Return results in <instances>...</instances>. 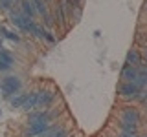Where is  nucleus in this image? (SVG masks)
<instances>
[{
    "label": "nucleus",
    "instance_id": "obj_1",
    "mask_svg": "<svg viewBox=\"0 0 147 137\" xmlns=\"http://www.w3.org/2000/svg\"><path fill=\"white\" fill-rule=\"evenodd\" d=\"M116 119L121 122H127V124H134L138 128H142V124H144V112L136 104H125V106H121L118 110Z\"/></svg>",
    "mask_w": 147,
    "mask_h": 137
},
{
    "label": "nucleus",
    "instance_id": "obj_2",
    "mask_svg": "<svg viewBox=\"0 0 147 137\" xmlns=\"http://www.w3.org/2000/svg\"><path fill=\"white\" fill-rule=\"evenodd\" d=\"M22 91V79L18 75H6L0 79V93L2 99L9 100L13 95L20 93Z\"/></svg>",
    "mask_w": 147,
    "mask_h": 137
},
{
    "label": "nucleus",
    "instance_id": "obj_3",
    "mask_svg": "<svg viewBox=\"0 0 147 137\" xmlns=\"http://www.w3.org/2000/svg\"><path fill=\"white\" fill-rule=\"evenodd\" d=\"M7 20H9V24L15 26L17 29L20 31V33H28V35L31 33V29H33L35 24H37L33 18L24 17V15H22V13L18 11V9H15V7H13L11 11L7 13Z\"/></svg>",
    "mask_w": 147,
    "mask_h": 137
},
{
    "label": "nucleus",
    "instance_id": "obj_4",
    "mask_svg": "<svg viewBox=\"0 0 147 137\" xmlns=\"http://www.w3.org/2000/svg\"><path fill=\"white\" fill-rule=\"evenodd\" d=\"M61 117V108H48V110H35V112L28 113L26 124H33V122H53L55 119Z\"/></svg>",
    "mask_w": 147,
    "mask_h": 137
},
{
    "label": "nucleus",
    "instance_id": "obj_5",
    "mask_svg": "<svg viewBox=\"0 0 147 137\" xmlns=\"http://www.w3.org/2000/svg\"><path fill=\"white\" fill-rule=\"evenodd\" d=\"M142 88L136 82H119L118 86V97L125 104H136V99L140 95Z\"/></svg>",
    "mask_w": 147,
    "mask_h": 137
},
{
    "label": "nucleus",
    "instance_id": "obj_6",
    "mask_svg": "<svg viewBox=\"0 0 147 137\" xmlns=\"http://www.w3.org/2000/svg\"><path fill=\"white\" fill-rule=\"evenodd\" d=\"M50 13H52V17H53L55 26L63 27V29H70V20H68L66 13H64V7H63L61 0H55L53 6L50 7Z\"/></svg>",
    "mask_w": 147,
    "mask_h": 137
},
{
    "label": "nucleus",
    "instance_id": "obj_7",
    "mask_svg": "<svg viewBox=\"0 0 147 137\" xmlns=\"http://www.w3.org/2000/svg\"><path fill=\"white\" fill-rule=\"evenodd\" d=\"M39 93V100H37V110H48L52 108L57 100V93L50 88H39L37 90Z\"/></svg>",
    "mask_w": 147,
    "mask_h": 137
},
{
    "label": "nucleus",
    "instance_id": "obj_8",
    "mask_svg": "<svg viewBox=\"0 0 147 137\" xmlns=\"http://www.w3.org/2000/svg\"><path fill=\"white\" fill-rule=\"evenodd\" d=\"M52 122H33V124H26V128L22 130V137H39L40 134H44L50 128Z\"/></svg>",
    "mask_w": 147,
    "mask_h": 137
},
{
    "label": "nucleus",
    "instance_id": "obj_9",
    "mask_svg": "<svg viewBox=\"0 0 147 137\" xmlns=\"http://www.w3.org/2000/svg\"><path fill=\"white\" fill-rule=\"evenodd\" d=\"M39 137H70V130L63 124V122H55V124H50V128L40 134Z\"/></svg>",
    "mask_w": 147,
    "mask_h": 137
},
{
    "label": "nucleus",
    "instance_id": "obj_10",
    "mask_svg": "<svg viewBox=\"0 0 147 137\" xmlns=\"http://www.w3.org/2000/svg\"><path fill=\"white\" fill-rule=\"evenodd\" d=\"M15 66V57L6 48H0V73H7Z\"/></svg>",
    "mask_w": 147,
    "mask_h": 137
},
{
    "label": "nucleus",
    "instance_id": "obj_11",
    "mask_svg": "<svg viewBox=\"0 0 147 137\" xmlns=\"http://www.w3.org/2000/svg\"><path fill=\"white\" fill-rule=\"evenodd\" d=\"M138 70H140V68H136V66L123 64V66H121V71H119V79H121V82H136V79H138Z\"/></svg>",
    "mask_w": 147,
    "mask_h": 137
},
{
    "label": "nucleus",
    "instance_id": "obj_12",
    "mask_svg": "<svg viewBox=\"0 0 147 137\" xmlns=\"http://www.w3.org/2000/svg\"><path fill=\"white\" fill-rule=\"evenodd\" d=\"M125 64H129V66H136V68H140L142 64H144L142 49H140V48H132V49H129L127 55H125Z\"/></svg>",
    "mask_w": 147,
    "mask_h": 137
},
{
    "label": "nucleus",
    "instance_id": "obj_13",
    "mask_svg": "<svg viewBox=\"0 0 147 137\" xmlns=\"http://www.w3.org/2000/svg\"><path fill=\"white\" fill-rule=\"evenodd\" d=\"M0 37L4 40H9V42H15V44H22V35L18 33L17 29H9L7 26H0Z\"/></svg>",
    "mask_w": 147,
    "mask_h": 137
},
{
    "label": "nucleus",
    "instance_id": "obj_14",
    "mask_svg": "<svg viewBox=\"0 0 147 137\" xmlns=\"http://www.w3.org/2000/svg\"><path fill=\"white\" fill-rule=\"evenodd\" d=\"M37 100H39V93H37V90L28 91V97H26V100H24V104H22L20 110H24L26 113L35 112V110H37Z\"/></svg>",
    "mask_w": 147,
    "mask_h": 137
},
{
    "label": "nucleus",
    "instance_id": "obj_15",
    "mask_svg": "<svg viewBox=\"0 0 147 137\" xmlns=\"http://www.w3.org/2000/svg\"><path fill=\"white\" fill-rule=\"evenodd\" d=\"M17 6H18V11H20L24 17L33 18V20H35L37 13H35V7H33V4H31V0H20Z\"/></svg>",
    "mask_w": 147,
    "mask_h": 137
},
{
    "label": "nucleus",
    "instance_id": "obj_16",
    "mask_svg": "<svg viewBox=\"0 0 147 137\" xmlns=\"http://www.w3.org/2000/svg\"><path fill=\"white\" fill-rule=\"evenodd\" d=\"M31 4H33V7H35L37 17H44V15L50 13V6L44 2V0H31Z\"/></svg>",
    "mask_w": 147,
    "mask_h": 137
},
{
    "label": "nucleus",
    "instance_id": "obj_17",
    "mask_svg": "<svg viewBox=\"0 0 147 137\" xmlns=\"http://www.w3.org/2000/svg\"><path fill=\"white\" fill-rule=\"evenodd\" d=\"M26 97H28V93H17V95H13L7 102H9V106L13 110H20L22 104H24V100H26Z\"/></svg>",
    "mask_w": 147,
    "mask_h": 137
},
{
    "label": "nucleus",
    "instance_id": "obj_18",
    "mask_svg": "<svg viewBox=\"0 0 147 137\" xmlns=\"http://www.w3.org/2000/svg\"><path fill=\"white\" fill-rule=\"evenodd\" d=\"M42 42H46L48 46H53L55 42H57V37H55V33H53V31H50V29H44Z\"/></svg>",
    "mask_w": 147,
    "mask_h": 137
},
{
    "label": "nucleus",
    "instance_id": "obj_19",
    "mask_svg": "<svg viewBox=\"0 0 147 137\" xmlns=\"http://www.w3.org/2000/svg\"><path fill=\"white\" fill-rule=\"evenodd\" d=\"M15 4H17V0H0V11L9 13L13 7H15Z\"/></svg>",
    "mask_w": 147,
    "mask_h": 137
},
{
    "label": "nucleus",
    "instance_id": "obj_20",
    "mask_svg": "<svg viewBox=\"0 0 147 137\" xmlns=\"http://www.w3.org/2000/svg\"><path fill=\"white\" fill-rule=\"evenodd\" d=\"M114 137H140V132H116Z\"/></svg>",
    "mask_w": 147,
    "mask_h": 137
},
{
    "label": "nucleus",
    "instance_id": "obj_21",
    "mask_svg": "<svg viewBox=\"0 0 147 137\" xmlns=\"http://www.w3.org/2000/svg\"><path fill=\"white\" fill-rule=\"evenodd\" d=\"M94 37H96V39H99V37H101V31L96 29V31H94Z\"/></svg>",
    "mask_w": 147,
    "mask_h": 137
},
{
    "label": "nucleus",
    "instance_id": "obj_22",
    "mask_svg": "<svg viewBox=\"0 0 147 137\" xmlns=\"http://www.w3.org/2000/svg\"><path fill=\"white\" fill-rule=\"evenodd\" d=\"M0 48H4V39L0 37Z\"/></svg>",
    "mask_w": 147,
    "mask_h": 137
},
{
    "label": "nucleus",
    "instance_id": "obj_23",
    "mask_svg": "<svg viewBox=\"0 0 147 137\" xmlns=\"http://www.w3.org/2000/svg\"><path fill=\"white\" fill-rule=\"evenodd\" d=\"M144 11L147 13V0H145V4H144Z\"/></svg>",
    "mask_w": 147,
    "mask_h": 137
},
{
    "label": "nucleus",
    "instance_id": "obj_24",
    "mask_svg": "<svg viewBox=\"0 0 147 137\" xmlns=\"http://www.w3.org/2000/svg\"><path fill=\"white\" fill-rule=\"evenodd\" d=\"M140 137H147V132H145V134H142V132H140Z\"/></svg>",
    "mask_w": 147,
    "mask_h": 137
},
{
    "label": "nucleus",
    "instance_id": "obj_25",
    "mask_svg": "<svg viewBox=\"0 0 147 137\" xmlns=\"http://www.w3.org/2000/svg\"><path fill=\"white\" fill-rule=\"evenodd\" d=\"M144 108H145V117H147V102L144 104Z\"/></svg>",
    "mask_w": 147,
    "mask_h": 137
},
{
    "label": "nucleus",
    "instance_id": "obj_26",
    "mask_svg": "<svg viewBox=\"0 0 147 137\" xmlns=\"http://www.w3.org/2000/svg\"><path fill=\"white\" fill-rule=\"evenodd\" d=\"M145 44H147V31H145Z\"/></svg>",
    "mask_w": 147,
    "mask_h": 137
},
{
    "label": "nucleus",
    "instance_id": "obj_27",
    "mask_svg": "<svg viewBox=\"0 0 147 137\" xmlns=\"http://www.w3.org/2000/svg\"><path fill=\"white\" fill-rule=\"evenodd\" d=\"M18 2H20V0H17V4H18Z\"/></svg>",
    "mask_w": 147,
    "mask_h": 137
}]
</instances>
